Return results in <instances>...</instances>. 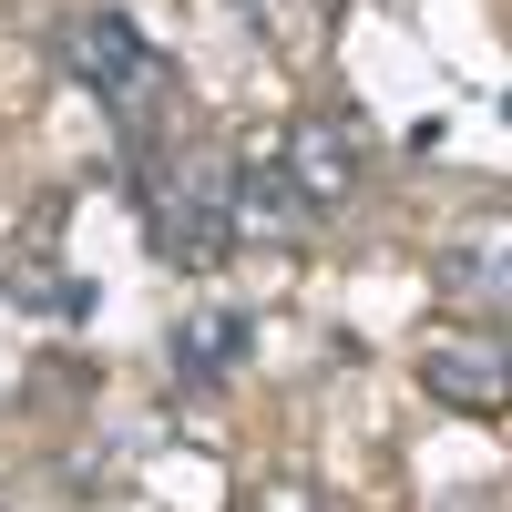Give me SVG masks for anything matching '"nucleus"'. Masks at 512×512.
<instances>
[{
    "instance_id": "nucleus-1",
    "label": "nucleus",
    "mask_w": 512,
    "mask_h": 512,
    "mask_svg": "<svg viewBox=\"0 0 512 512\" xmlns=\"http://www.w3.org/2000/svg\"><path fill=\"white\" fill-rule=\"evenodd\" d=\"M226 175H236L226 154H164V164L134 175V205H144V226H154V246L175 256V267H216V256L236 246V226H226Z\"/></svg>"
},
{
    "instance_id": "nucleus-2",
    "label": "nucleus",
    "mask_w": 512,
    "mask_h": 512,
    "mask_svg": "<svg viewBox=\"0 0 512 512\" xmlns=\"http://www.w3.org/2000/svg\"><path fill=\"white\" fill-rule=\"evenodd\" d=\"M62 62L82 72V93L113 103V113H134V103L164 93V62L144 52V31L123 21V11H82V21H62Z\"/></svg>"
},
{
    "instance_id": "nucleus-3",
    "label": "nucleus",
    "mask_w": 512,
    "mask_h": 512,
    "mask_svg": "<svg viewBox=\"0 0 512 512\" xmlns=\"http://www.w3.org/2000/svg\"><path fill=\"white\" fill-rule=\"evenodd\" d=\"M277 164H287V185H297V205H308V216L349 205V195H359V175H369V154H359V134H349L338 113H297Z\"/></svg>"
},
{
    "instance_id": "nucleus-4",
    "label": "nucleus",
    "mask_w": 512,
    "mask_h": 512,
    "mask_svg": "<svg viewBox=\"0 0 512 512\" xmlns=\"http://www.w3.org/2000/svg\"><path fill=\"white\" fill-rule=\"evenodd\" d=\"M226 226H236V246H287L297 226H308V205H297V185H287L277 154H246L226 175Z\"/></svg>"
},
{
    "instance_id": "nucleus-5",
    "label": "nucleus",
    "mask_w": 512,
    "mask_h": 512,
    "mask_svg": "<svg viewBox=\"0 0 512 512\" xmlns=\"http://www.w3.org/2000/svg\"><path fill=\"white\" fill-rule=\"evenodd\" d=\"M420 390L492 420L502 410V338H482V349H431V359H420Z\"/></svg>"
},
{
    "instance_id": "nucleus-6",
    "label": "nucleus",
    "mask_w": 512,
    "mask_h": 512,
    "mask_svg": "<svg viewBox=\"0 0 512 512\" xmlns=\"http://www.w3.org/2000/svg\"><path fill=\"white\" fill-rule=\"evenodd\" d=\"M236 359H246V318H236V308H195V318L175 328V369L195 379V390H205V379H226Z\"/></svg>"
},
{
    "instance_id": "nucleus-7",
    "label": "nucleus",
    "mask_w": 512,
    "mask_h": 512,
    "mask_svg": "<svg viewBox=\"0 0 512 512\" xmlns=\"http://www.w3.org/2000/svg\"><path fill=\"white\" fill-rule=\"evenodd\" d=\"M441 277L451 287H482V328H502V216H482V236L461 226L451 256H441Z\"/></svg>"
},
{
    "instance_id": "nucleus-8",
    "label": "nucleus",
    "mask_w": 512,
    "mask_h": 512,
    "mask_svg": "<svg viewBox=\"0 0 512 512\" xmlns=\"http://www.w3.org/2000/svg\"><path fill=\"white\" fill-rule=\"evenodd\" d=\"M431 512H502V482H472V492H441Z\"/></svg>"
}]
</instances>
